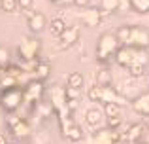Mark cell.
Returning <instances> with one entry per match:
<instances>
[{
  "mask_svg": "<svg viewBox=\"0 0 149 144\" xmlns=\"http://www.w3.org/2000/svg\"><path fill=\"white\" fill-rule=\"evenodd\" d=\"M49 106L53 108L55 114L62 112L66 108V97H64V87L61 85H55L49 89Z\"/></svg>",
  "mask_w": 149,
  "mask_h": 144,
  "instance_id": "8992f818",
  "label": "cell"
},
{
  "mask_svg": "<svg viewBox=\"0 0 149 144\" xmlns=\"http://www.w3.org/2000/svg\"><path fill=\"white\" fill-rule=\"evenodd\" d=\"M89 2H91V0H74V4H76L77 8H87Z\"/></svg>",
  "mask_w": 149,
  "mask_h": 144,
  "instance_id": "d6a6232c",
  "label": "cell"
},
{
  "mask_svg": "<svg viewBox=\"0 0 149 144\" xmlns=\"http://www.w3.org/2000/svg\"><path fill=\"white\" fill-rule=\"evenodd\" d=\"M111 72L108 70V68H100V70H96L95 74V81L98 87H109L111 85Z\"/></svg>",
  "mask_w": 149,
  "mask_h": 144,
  "instance_id": "e0dca14e",
  "label": "cell"
},
{
  "mask_svg": "<svg viewBox=\"0 0 149 144\" xmlns=\"http://www.w3.org/2000/svg\"><path fill=\"white\" fill-rule=\"evenodd\" d=\"M85 84V78L81 72H70L66 78V87H74V89H81Z\"/></svg>",
  "mask_w": 149,
  "mask_h": 144,
  "instance_id": "ffe728a7",
  "label": "cell"
},
{
  "mask_svg": "<svg viewBox=\"0 0 149 144\" xmlns=\"http://www.w3.org/2000/svg\"><path fill=\"white\" fill-rule=\"evenodd\" d=\"M34 74H36V80H47V78L51 76V67H49V63H38L36 67H34Z\"/></svg>",
  "mask_w": 149,
  "mask_h": 144,
  "instance_id": "7402d4cb",
  "label": "cell"
},
{
  "mask_svg": "<svg viewBox=\"0 0 149 144\" xmlns=\"http://www.w3.org/2000/svg\"><path fill=\"white\" fill-rule=\"evenodd\" d=\"M23 104V87L15 85V87H8L0 91V108L6 114L17 112L19 106Z\"/></svg>",
  "mask_w": 149,
  "mask_h": 144,
  "instance_id": "7a4b0ae2",
  "label": "cell"
},
{
  "mask_svg": "<svg viewBox=\"0 0 149 144\" xmlns=\"http://www.w3.org/2000/svg\"><path fill=\"white\" fill-rule=\"evenodd\" d=\"M32 2L34 0H17L19 8H23V10H30V8H32Z\"/></svg>",
  "mask_w": 149,
  "mask_h": 144,
  "instance_id": "1f68e13d",
  "label": "cell"
},
{
  "mask_svg": "<svg viewBox=\"0 0 149 144\" xmlns=\"http://www.w3.org/2000/svg\"><path fill=\"white\" fill-rule=\"evenodd\" d=\"M134 49L136 48H127V46H121L119 49H117V53H115V63L119 65V67H125L127 68L128 65H132L134 63Z\"/></svg>",
  "mask_w": 149,
  "mask_h": 144,
  "instance_id": "8fae6325",
  "label": "cell"
},
{
  "mask_svg": "<svg viewBox=\"0 0 149 144\" xmlns=\"http://www.w3.org/2000/svg\"><path fill=\"white\" fill-rule=\"evenodd\" d=\"M8 63H10V51L6 48H0V67H4Z\"/></svg>",
  "mask_w": 149,
  "mask_h": 144,
  "instance_id": "4dcf8cb0",
  "label": "cell"
},
{
  "mask_svg": "<svg viewBox=\"0 0 149 144\" xmlns=\"http://www.w3.org/2000/svg\"><path fill=\"white\" fill-rule=\"evenodd\" d=\"M121 48V44L117 42L115 34L108 32V34H102L98 38V44H96V61L98 63H108V61H111L113 57H115L117 49Z\"/></svg>",
  "mask_w": 149,
  "mask_h": 144,
  "instance_id": "6da1fadb",
  "label": "cell"
},
{
  "mask_svg": "<svg viewBox=\"0 0 149 144\" xmlns=\"http://www.w3.org/2000/svg\"><path fill=\"white\" fill-rule=\"evenodd\" d=\"M77 38H79V27L77 25H74V27H66L64 29V32L61 34V36L57 38V48L58 49H66V48H70V46H74L77 42Z\"/></svg>",
  "mask_w": 149,
  "mask_h": 144,
  "instance_id": "52a82bcc",
  "label": "cell"
},
{
  "mask_svg": "<svg viewBox=\"0 0 149 144\" xmlns=\"http://www.w3.org/2000/svg\"><path fill=\"white\" fill-rule=\"evenodd\" d=\"M0 91H2V85H0Z\"/></svg>",
  "mask_w": 149,
  "mask_h": 144,
  "instance_id": "8d00e7d4",
  "label": "cell"
},
{
  "mask_svg": "<svg viewBox=\"0 0 149 144\" xmlns=\"http://www.w3.org/2000/svg\"><path fill=\"white\" fill-rule=\"evenodd\" d=\"M87 97H89V100H91V103H100V87H98V85L89 87Z\"/></svg>",
  "mask_w": 149,
  "mask_h": 144,
  "instance_id": "f546056e",
  "label": "cell"
},
{
  "mask_svg": "<svg viewBox=\"0 0 149 144\" xmlns=\"http://www.w3.org/2000/svg\"><path fill=\"white\" fill-rule=\"evenodd\" d=\"M93 144H113L111 138V129H98L95 135H93Z\"/></svg>",
  "mask_w": 149,
  "mask_h": 144,
  "instance_id": "ac0fdd59",
  "label": "cell"
},
{
  "mask_svg": "<svg viewBox=\"0 0 149 144\" xmlns=\"http://www.w3.org/2000/svg\"><path fill=\"white\" fill-rule=\"evenodd\" d=\"M100 6L102 8H98V10H100L102 17H104V15H109V13H113V11L119 10L121 0H100Z\"/></svg>",
  "mask_w": 149,
  "mask_h": 144,
  "instance_id": "d6986e66",
  "label": "cell"
},
{
  "mask_svg": "<svg viewBox=\"0 0 149 144\" xmlns=\"http://www.w3.org/2000/svg\"><path fill=\"white\" fill-rule=\"evenodd\" d=\"M0 144H10L8 138H6V135H2V133H0Z\"/></svg>",
  "mask_w": 149,
  "mask_h": 144,
  "instance_id": "836d02e7",
  "label": "cell"
},
{
  "mask_svg": "<svg viewBox=\"0 0 149 144\" xmlns=\"http://www.w3.org/2000/svg\"><path fill=\"white\" fill-rule=\"evenodd\" d=\"M128 74H130L132 78H142L143 74H146V65H140V63H132L127 67Z\"/></svg>",
  "mask_w": 149,
  "mask_h": 144,
  "instance_id": "484cf974",
  "label": "cell"
},
{
  "mask_svg": "<svg viewBox=\"0 0 149 144\" xmlns=\"http://www.w3.org/2000/svg\"><path fill=\"white\" fill-rule=\"evenodd\" d=\"M17 53H19V57H21L23 61H26V63L34 61L38 57V53H40V40H38V38H34V36L23 38V40L19 42Z\"/></svg>",
  "mask_w": 149,
  "mask_h": 144,
  "instance_id": "277c9868",
  "label": "cell"
},
{
  "mask_svg": "<svg viewBox=\"0 0 149 144\" xmlns=\"http://www.w3.org/2000/svg\"><path fill=\"white\" fill-rule=\"evenodd\" d=\"M130 8L138 13H149V0H130Z\"/></svg>",
  "mask_w": 149,
  "mask_h": 144,
  "instance_id": "cb8c5ba5",
  "label": "cell"
},
{
  "mask_svg": "<svg viewBox=\"0 0 149 144\" xmlns=\"http://www.w3.org/2000/svg\"><path fill=\"white\" fill-rule=\"evenodd\" d=\"M121 123H123V116H113V118H108L106 119V127L111 131H117L121 129Z\"/></svg>",
  "mask_w": 149,
  "mask_h": 144,
  "instance_id": "83f0119b",
  "label": "cell"
},
{
  "mask_svg": "<svg viewBox=\"0 0 149 144\" xmlns=\"http://www.w3.org/2000/svg\"><path fill=\"white\" fill-rule=\"evenodd\" d=\"M64 97H66V103H74V100L79 99V89L64 87Z\"/></svg>",
  "mask_w": 149,
  "mask_h": 144,
  "instance_id": "f1b7e54d",
  "label": "cell"
},
{
  "mask_svg": "<svg viewBox=\"0 0 149 144\" xmlns=\"http://www.w3.org/2000/svg\"><path fill=\"white\" fill-rule=\"evenodd\" d=\"M143 125H146V129H149V116H146V119H143Z\"/></svg>",
  "mask_w": 149,
  "mask_h": 144,
  "instance_id": "e575fe53",
  "label": "cell"
},
{
  "mask_svg": "<svg viewBox=\"0 0 149 144\" xmlns=\"http://www.w3.org/2000/svg\"><path fill=\"white\" fill-rule=\"evenodd\" d=\"M0 72H2V67H0Z\"/></svg>",
  "mask_w": 149,
  "mask_h": 144,
  "instance_id": "74e56055",
  "label": "cell"
},
{
  "mask_svg": "<svg viewBox=\"0 0 149 144\" xmlns=\"http://www.w3.org/2000/svg\"><path fill=\"white\" fill-rule=\"evenodd\" d=\"M2 74L13 78V80H19V78L23 76V68L17 67V65H13V63H8V65H4V67H2Z\"/></svg>",
  "mask_w": 149,
  "mask_h": 144,
  "instance_id": "603a6c76",
  "label": "cell"
},
{
  "mask_svg": "<svg viewBox=\"0 0 149 144\" xmlns=\"http://www.w3.org/2000/svg\"><path fill=\"white\" fill-rule=\"evenodd\" d=\"M143 131H146V125H143V123H134V125H130L127 131H121V144L140 140Z\"/></svg>",
  "mask_w": 149,
  "mask_h": 144,
  "instance_id": "30bf717a",
  "label": "cell"
},
{
  "mask_svg": "<svg viewBox=\"0 0 149 144\" xmlns=\"http://www.w3.org/2000/svg\"><path fill=\"white\" fill-rule=\"evenodd\" d=\"M83 21H85V25L91 27V29L98 27V25H100V21H102V13H100V10H98V8H89V10L83 13Z\"/></svg>",
  "mask_w": 149,
  "mask_h": 144,
  "instance_id": "5bb4252c",
  "label": "cell"
},
{
  "mask_svg": "<svg viewBox=\"0 0 149 144\" xmlns=\"http://www.w3.org/2000/svg\"><path fill=\"white\" fill-rule=\"evenodd\" d=\"M64 29H66V23L62 21L61 17H53V19L47 23V30H49V34H51L53 38H58L62 32H64Z\"/></svg>",
  "mask_w": 149,
  "mask_h": 144,
  "instance_id": "9a60e30c",
  "label": "cell"
},
{
  "mask_svg": "<svg viewBox=\"0 0 149 144\" xmlns=\"http://www.w3.org/2000/svg\"><path fill=\"white\" fill-rule=\"evenodd\" d=\"M128 48H136V49H146V48H149V32L143 29V27L130 25Z\"/></svg>",
  "mask_w": 149,
  "mask_h": 144,
  "instance_id": "5b68a950",
  "label": "cell"
},
{
  "mask_svg": "<svg viewBox=\"0 0 149 144\" xmlns=\"http://www.w3.org/2000/svg\"><path fill=\"white\" fill-rule=\"evenodd\" d=\"M45 95V85L42 80H32L23 87V103H29L30 106H38Z\"/></svg>",
  "mask_w": 149,
  "mask_h": 144,
  "instance_id": "3957f363",
  "label": "cell"
},
{
  "mask_svg": "<svg viewBox=\"0 0 149 144\" xmlns=\"http://www.w3.org/2000/svg\"><path fill=\"white\" fill-rule=\"evenodd\" d=\"M100 103H115L117 106H127L128 100L127 97H123L117 89L109 87H100Z\"/></svg>",
  "mask_w": 149,
  "mask_h": 144,
  "instance_id": "9c48e42d",
  "label": "cell"
},
{
  "mask_svg": "<svg viewBox=\"0 0 149 144\" xmlns=\"http://www.w3.org/2000/svg\"><path fill=\"white\" fill-rule=\"evenodd\" d=\"M11 135H13L15 138H29L30 133H32V129H30V123L26 122V119H19L15 125L10 127Z\"/></svg>",
  "mask_w": 149,
  "mask_h": 144,
  "instance_id": "4fadbf2b",
  "label": "cell"
},
{
  "mask_svg": "<svg viewBox=\"0 0 149 144\" xmlns=\"http://www.w3.org/2000/svg\"><path fill=\"white\" fill-rule=\"evenodd\" d=\"M132 108H134L136 114L140 116H149V91L147 93H142V95H138L134 100H132Z\"/></svg>",
  "mask_w": 149,
  "mask_h": 144,
  "instance_id": "7c38bea8",
  "label": "cell"
},
{
  "mask_svg": "<svg viewBox=\"0 0 149 144\" xmlns=\"http://www.w3.org/2000/svg\"><path fill=\"white\" fill-rule=\"evenodd\" d=\"M26 19H29V29L32 34L44 32V29H47V19L42 11H26Z\"/></svg>",
  "mask_w": 149,
  "mask_h": 144,
  "instance_id": "ba28073f",
  "label": "cell"
},
{
  "mask_svg": "<svg viewBox=\"0 0 149 144\" xmlns=\"http://www.w3.org/2000/svg\"><path fill=\"white\" fill-rule=\"evenodd\" d=\"M102 114L106 118H113V116H121V106H117L115 103H104V112Z\"/></svg>",
  "mask_w": 149,
  "mask_h": 144,
  "instance_id": "d4e9b609",
  "label": "cell"
},
{
  "mask_svg": "<svg viewBox=\"0 0 149 144\" xmlns=\"http://www.w3.org/2000/svg\"><path fill=\"white\" fill-rule=\"evenodd\" d=\"M62 137H64L66 140H70V142H79L81 138H83V129H81V125H77V123L74 122Z\"/></svg>",
  "mask_w": 149,
  "mask_h": 144,
  "instance_id": "2e32d148",
  "label": "cell"
},
{
  "mask_svg": "<svg viewBox=\"0 0 149 144\" xmlns=\"http://www.w3.org/2000/svg\"><path fill=\"white\" fill-rule=\"evenodd\" d=\"M102 118H104V114H102L100 108H89L87 114H85V122H87L89 125H98L102 122Z\"/></svg>",
  "mask_w": 149,
  "mask_h": 144,
  "instance_id": "44dd1931",
  "label": "cell"
},
{
  "mask_svg": "<svg viewBox=\"0 0 149 144\" xmlns=\"http://www.w3.org/2000/svg\"><path fill=\"white\" fill-rule=\"evenodd\" d=\"M51 2H55V4H61V2H62V0H51Z\"/></svg>",
  "mask_w": 149,
  "mask_h": 144,
  "instance_id": "d590c367",
  "label": "cell"
},
{
  "mask_svg": "<svg viewBox=\"0 0 149 144\" xmlns=\"http://www.w3.org/2000/svg\"><path fill=\"white\" fill-rule=\"evenodd\" d=\"M0 8L6 13H13V11H17L19 4H17V0H0Z\"/></svg>",
  "mask_w": 149,
  "mask_h": 144,
  "instance_id": "4316f807",
  "label": "cell"
}]
</instances>
